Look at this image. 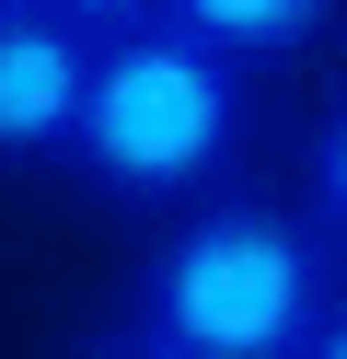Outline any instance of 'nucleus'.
I'll list each match as a JSON object with an SVG mask.
<instances>
[{"instance_id":"nucleus-9","label":"nucleus","mask_w":347,"mask_h":359,"mask_svg":"<svg viewBox=\"0 0 347 359\" xmlns=\"http://www.w3.org/2000/svg\"><path fill=\"white\" fill-rule=\"evenodd\" d=\"M0 12H23V0H0Z\"/></svg>"},{"instance_id":"nucleus-1","label":"nucleus","mask_w":347,"mask_h":359,"mask_svg":"<svg viewBox=\"0 0 347 359\" xmlns=\"http://www.w3.org/2000/svg\"><path fill=\"white\" fill-rule=\"evenodd\" d=\"M324 325H336V243L278 197H208L128 278V336L174 359H313Z\"/></svg>"},{"instance_id":"nucleus-5","label":"nucleus","mask_w":347,"mask_h":359,"mask_svg":"<svg viewBox=\"0 0 347 359\" xmlns=\"http://www.w3.org/2000/svg\"><path fill=\"white\" fill-rule=\"evenodd\" d=\"M313 232L336 243V266H347V93L324 104V128H313Z\"/></svg>"},{"instance_id":"nucleus-4","label":"nucleus","mask_w":347,"mask_h":359,"mask_svg":"<svg viewBox=\"0 0 347 359\" xmlns=\"http://www.w3.org/2000/svg\"><path fill=\"white\" fill-rule=\"evenodd\" d=\"M324 12L336 0H162V24L208 35L220 58H243V70H278V58H301L324 35Z\"/></svg>"},{"instance_id":"nucleus-6","label":"nucleus","mask_w":347,"mask_h":359,"mask_svg":"<svg viewBox=\"0 0 347 359\" xmlns=\"http://www.w3.org/2000/svg\"><path fill=\"white\" fill-rule=\"evenodd\" d=\"M46 12H69L81 35H128V24H162V0H46Z\"/></svg>"},{"instance_id":"nucleus-2","label":"nucleus","mask_w":347,"mask_h":359,"mask_svg":"<svg viewBox=\"0 0 347 359\" xmlns=\"http://www.w3.org/2000/svg\"><path fill=\"white\" fill-rule=\"evenodd\" d=\"M254 128V81L243 58H220L185 24H128L93 47V93H81V140L69 174L116 209H174V197L220 186V163Z\"/></svg>"},{"instance_id":"nucleus-8","label":"nucleus","mask_w":347,"mask_h":359,"mask_svg":"<svg viewBox=\"0 0 347 359\" xmlns=\"http://www.w3.org/2000/svg\"><path fill=\"white\" fill-rule=\"evenodd\" d=\"M313 359H347V302H336V325L313 336Z\"/></svg>"},{"instance_id":"nucleus-3","label":"nucleus","mask_w":347,"mask_h":359,"mask_svg":"<svg viewBox=\"0 0 347 359\" xmlns=\"http://www.w3.org/2000/svg\"><path fill=\"white\" fill-rule=\"evenodd\" d=\"M93 47H104V35H81L69 12H46V0L0 12V174L12 163H69L81 93H93Z\"/></svg>"},{"instance_id":"nucleus-7","label":"nucleus","mask_w":347,"mask_h":359,"mask_svg":"<svg viewBox=\"0 0 347 359\" xmlns=\"http://www.w3.org/2000/svg\"><path fill=\"white\" fill-rule=\"evenodd\" d=\"M81 359H174V348H151V336H128V325H116V336H93Z\"/></svg>"}]
</instances>
